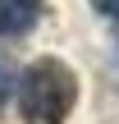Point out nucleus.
I'll list each match as a JSON object with an SVG mask.
<instances>
[{"label":"nucleus","mask_w":119,"mask_h":124,"mask_svg":"<svg viewBox=\"0 0 119 124\" xmlns=\"http://www.w3.org/2000/svg\"><path fill=\"white\" fill-rule=\"evenodd\" d=\"M96 5V14H110V18H119V0H92Z\"/></svg>","instance_id":"4"},{"label":"nucleus","mask_w":119,"mask_h":124,"mask_svg":"<svg viewBox=\"0 0 119 124\" xmlns=\"http://www.w3.org/2000/svg\"><path fill=\"white\" fill-rule=\"evenodd\" d=\"M78 101V78L64 60L41 55L18 74V110L28 124H64Z\"/></svg>","instance_id":"1"},{"label":"nucleus","mask_w":119,"mask_h":124,"mask_svg":"<svg viewBox=\"0 0 119 124\" xmlns=\"http://www.w3.org/2000/svg\"><path fill=\"white\" fill-rule=\"evenodd\" d=\"M41 18V0H0V37H23Z\"/></svg>","instance_id":"2"},{"label":"nucleus","mask_w":119,"mask_h":124,"mask_svg":"<svg viewBox=\"0 0 119 124\" xmlns=\"http://www.w3.org/2000/svg\"><path fill=\"white\" fill-rule=\"evenodd\" d=\"M14 83H18V69H14L9 55H0V106H5V97L14 92Z\"/></svg>","instance_id":"3"}]
</instances>
